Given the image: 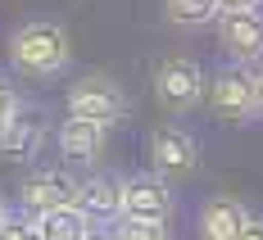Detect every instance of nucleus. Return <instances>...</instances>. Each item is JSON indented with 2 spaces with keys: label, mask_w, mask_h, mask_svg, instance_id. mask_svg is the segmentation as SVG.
Segmentation results:
<instances>
[{
  "label": "nucleus",
  "mask_w": 263,
  "mask_h": 240,
  "mask_svg": "<svg viewBox=\"0 0 263 240\" xmlns=\"http://www.w3.org/2000/svg\"><path fill=\"white\" fill-rule=\"evenodd\" d=\"M218 14H222L218 0H163V18H168L173 27H182V32H195V27L218 23Z\"/></svg>",
  "instance_id": "14"
},
{
  "label": "nucleus",
  "mask_w": 263,
  "mask_h": 240,
  "mask_svg": "<svg viewBox=\"0 0 263 240\" xmlns=\"http://www.w3.org/2000/svg\"><path fill=\"white\" fill-rule=\"evenodd\" d=\"M155 95L168 113H191L195 105H204L209 95V77L191 54H168L155 68Z\"/></svg>",
  "instance_id": "4"
},
{
  "label": "nucleus",
  "mask_w": 263,
  "mask_h": 240,
  "mask_svg": "<svg viewBox=\"0 0 263 240\" xmlns=\"http://www.w3.org/2000/svg\"><path fill=\"white\" fill-rule=\"evenodd\" d=\"M78 209L91 217V222H100V227L123 222V177H114V172L86 177L82 190H78Z\"/></svg>",
  "instance_id": "10"
},
{
  "label": "nucleus",
  "mask_w": 263,
  "mask_h": 240,
  "mask_svg": "<svg viewBox=\"0 0 263 240\" xmlns=\"http://www.w3.org/2000/svg\"><path fill=\"white\" fill-rule=\"evenodd\" d=\"M123 217L127 222H173V182L159 172H136L123 177Z\"/></svg>",
  "instance_id": "6"
},
{
  "label": "nucleus",
  "mask_w": 263,
  "mask_h": 240,
  "mask_svg": "<svg viewBox=\"0 0 263 240\" xmlns=\"http://www.w3.org/2000/svg\"><path fill=\"white\" fill-rule=\"evenodd\" d=\"M218 46L227 50L232 64H245V68L263 64V14L259 9L218 14Z\"/></svg>",
  "instance_id": "7"
},
{
  "label": "nucleus",
  "mask_w": 263,
  "mask_h": 240,
  "mask_svg": "<svg viewBox=\"0 0 263 240\" xmlns=\"http://www.w3.org/2000/svg\"><path fill=\"white\" fill-rule=\"evenodd\" d=\"M150 163L163 182H186L200 172V141L177 123H163L150 132Z\"/></svg>",
  "instance_id": "5"
},
{
  "label": "nucleus",
  "mask_w": 263,
  "mask_h": 240,
  "mask_svg": "<svg viewBox=\"0 0 263 240\" xmlns=\"http://www.w3.org/2000/svg\"><path fill=\"white\" fill-rule=\"evenodd\" d=\"M240 240H263V217H254V213H250V222H245Z\"/></svg>",
  "instance_id": "19"
},
{
  "label": "nucleus",
  "mask_w": 263,
  "mask_h": 240,
  "mask_svg": "<svg viewBox=\"0 0 263 240\" xmlns=\"http://www.w3.org/2000/svg\"><path fill=\"white\" fill-rule=\"evenodd\" d=\"M78 190H82V182H73L59 168H46V172H27L23 177L18 199H23L27 213L36 217V213H50V209H73L78 204Z\"/></svg>",
  "instance_id": "8"
},
{
  "label": "nucleus",
  "mask_w": 263,
  "mask_h": 240,
  "mask_svg": "<svg viewBox=\"0 0 263 240\" xmlns=\"http://www.w3.org/2000/svg\"><path fill=\"white\" fill-rule=\"evenodd\" d=\"M245 222H250V209L236 195H213L200 209V240H240Z\"/></svg>",
  "instance_id": "11"
},
{
  "label": "nucleus",
  "mask_w": 263,
  "mask_h": 240,
  "mask_svg": "<svg viewBox=\"0 0 263 240\" xmlns=\"http://www.w3.org/2000/svg\"><path fill=\"white\" fill-rule=\"evenodd\" d=\"M222 14H240V9H263V0H218Z\"/></svg>",
  "instance_id": "18"
},
{
  "label": "nucleus",
  "mask_w": 263,
  "mask_h": 240,
  "mask_svg": "<svg viewBox=\"0 0 263 240\" xmlns=\"http://www.w3.org/2000/svg\"><path fill=\"white\" fill-rule=\"evenodd\" d=\"M46 136H50L46 113H41V109H18V113L0 127V159H9V163L36 159L41 145H46Z\"/></svg>",
  "instance_id": "9"
},
{
  "label": "nucleus",
  "mask_w": 263,
  "mask_h": 240,
  "mask_svg": "<svg viewBox=\"0 0 263 240\" xmlns=\"http://www.w3.org/2000/svg\"><path fill=\"white\" fill-rule=\"evenodd\" d=\"M68 118H86V123H100V127H114V123H123L127 118V91L118 86L114 77H105V73H86V77H78L73 86H68Z\"/></svg>",
  "instance_id": "3"
},
{
  "label": "nucleus",
  "mask_w": 263,
  "mask_h": 240,
  "mask_svg": "<svg viewBox=\"0 0 263 240\" xmlns=\"http://www.w3.org/2000/svg\"><path fill=\"white\" fill-rule=\"evenodd\" d=\"M254 82H259V109H263V68L254 73Z\"/></svg>",
  "instance_id": "22"
},
{
  "label": "nucleus",
  "mask_w": 263,
  "mask_h": 240,
  "mask_svg": "<svg viewBox=\"0 0 263 240\" xmlns=\"http://www.w3.org/2000/svg\"><path fill=\"white\" fill-rule=\"evenodd\" d=\"M114 231H118V240H173V231L163 227V222H114Z\"/></svg>",
  "instance_id": "15"
},
{
  "label": "nucleus",
  "mask_w": 263,
  "mask_h": 240,
  "mask_svg": "<svg viewBox=\"0 0 263 240\" xmlns=\"http://www.w3.org/2000/svg\"><path fill=\"white\" fill-rule=\"evenodd\" d=\"M86 240H118V231H114V227H100V222H91Z\"/></svg>",
  "instance_id": "20"
},
{
  "label": "nucleus",
  "mask_w": 263,
  "mask_h": 240,
  "mask_svg": "<svg viewBox=\"0 0 263 240\" xmlns=\"http://www.w3.org/2000/svg\"><path fill=\"white\" fill-rule=\"evenodd\" d=\"M204 100H209L213 118H222V123H254V118H263L259 82H254V68H245V64L218 68L209 77V95Z\"/></svg>",
  "instance_id": "2"
},
{
  "label": "nucleus",
  "mask_w": 263,
  "mask_h": 240,
  "mask_svg": "<svg viewBox=\"0 0 263 240\" xmlns=\"http://www.w3.org/2000/svg\"><path fill=\"white\" fill-rule=\"evenodd\" d=\"M0 240H41V236H36V217L14 213L5 227H0Z\"/></svg>",
  "instance_id": "16"
},
{
  "label": "nucleus",
  "mask_w": 263,
  "mask_h": 240,
  "mask_svg": "<svg viewBox=\"0 0 263 240\" xmlns=\"http://www.w3.org/2000/svg\"><path fill=\"white\" fill-rule=\"evenodd\" d=\"M91 231V217L73 209H50V213H36V236L41 240H86Z\"/></svg>",
  "instance_id": "13"
},
{
  "label": "nucleus",
  "mask_w": 263,
  "mask_h": 240,
  "mask_svg": "<svg viewBox=\"0 0 263 240\" xmlns=\"http://www.w3.org/2000/svg\"><path fill=\"white\" fill-rule=\"evenodd\" d=\"M18 109H23V95H18V86H14L9 77H0V127H5V123H9Z\"/></svg>",
  "instance_id": "17"
},
{
  "label": "nucleus",
  "mask_w": 263,
  "mask_h": 240,
  "mask_svg": "<svg viewBox=\"0 0 263 240\" xmlns=\"http://www.w3.org/2000/svg\"><path fill=\"white\" fill-rule=\"evenodd\" d=\"M73 59V41L64 23H50V18H36V23L14 27L9 36V64L14 73L23 77H59Z\"/></svg>",
  "instance_id": "1"
},
{
  "label": "nucleus",
  "mask_w": 263,
  "mask_h": 240,
  "mask_svg": "<svg viewBox=\"0 0 263 240\" xmlns=\"http://www.w3.org/2000/svg\"><path fill=\"white\" fill-rule=\"evenodd\" d=\"M105 136H109V127H100V123L68 118V123H59V154L73 163H91L105 154Z\"/></svg>",
  "instance_id": "12"
},
{
  "label": "nucleus",
  "mask_w": 263,
  "mask_h": 240,
  "mask_svg": "<svg viewBox=\"0 0 263 240\" xmlns=\"http://www.w3.org/2000/svg\"><path fill=\"white\" fill-rule=\"evenodd\" d=\"M9 217H14V209H9V199H5V195H0V227H5V222H9Z\"/></svg>",
  "instance_id": "21"
}]
</instances>
